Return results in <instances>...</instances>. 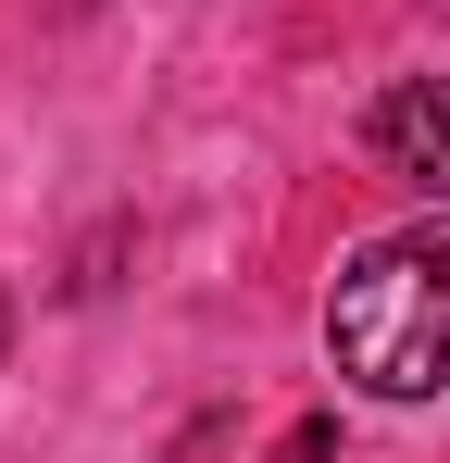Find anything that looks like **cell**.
Listing matches in <instances>:
<instances>
[{
	"mask_svg": "<svg viewBox=\"0 0 450 463\" xmlns=\"http://www.w3.org/2000/svg\"><path fill=\"white\" fill-rule=\"evenodd\" d=\"M325 351H338V376H363L375 401L450 388V213L438 226H400V238H363V250L338 263Z\"/></svg>",
	"mask_w": 450,
	"mask_h": 463,
	"instance_id": "6da1fadb",
	"label": "cell"
},
{
	"mask_svg": "<svg viewBox=\"0 0 450 463\" xmlns=\"http://www.w3.org/2000/svg\"><path fill=\"white\" fill-rule=\"evenodd\" d=\"M363 138H375V163H388L400 188L450 201V76H400V88L363 113Z\"/></svg>",
	"mask_w": 450,
	"mask_h": 463,
	"instance_id": "7a4b0ae2",
	"label": "cell"
},
{
	"mask_svg": "<svg viewBox=\"0 0 450 463\" xmlns=\"http://www.w3.org/2000/svg\"><path fill=\"white\" fill-rule=\"evenodd\" d=\"M0 338H13V301H0Z\"/></svg>",
	"mask_w": 450,
	"mask_h": 463,
	"instance_id": "3957f363",
	"label": "cell"
}]
</instances>
